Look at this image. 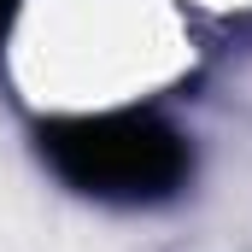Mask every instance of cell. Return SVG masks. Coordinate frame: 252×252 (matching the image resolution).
<instances>
[{"label":"cell","instance_id":"cell-1","mask_svg":"<svg viewBox=\"0 0 252 252\" xmlns=\"http://www.w3.org/2000/svg\"><path fill=\"white\" fill-rule=\"evenodd\" d=\"M41 158L76 193L153 205L188 182V141L153 112H100V118H59L41 124Z\"/></svg>","mask_w":252,"mask_h":252},{"label":"cell","instance_id":"cell-2","mask_svg":"<svg viewBox=\"0 0 252 252\" xmlns=\"http://www.w3.org/2000/svg\"><path fill=\"white\" fill-rule=\"evenodd\" d=\"M12 18H18V0H0V41H6V30H12Z\"/></svg>","mask_w":252,"mask_h":252}]
</instances>
